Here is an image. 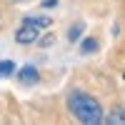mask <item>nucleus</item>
Instances as JSON below:
<instances>
[{"label":"nucleus","mask_w":125,"mask_h":125,"mask_svg":"<svg viewBox=\"0 0 125 125\" xmlns=\"http://www.w3.org/2000/svg\"><path fill=\"white\" fill-rule=\"evenodd\" d=\"M35 38H38V25L33 23H23V28H18V33H15V40L20 45H28V43H35Z\"/></svg>","instance_id":"nucleus-2"},{"label":"nucleus","mask_w":125,"mask_h":125,"mask_svg":"<svg viewBox=\"0 0 125 125\" xmlns=\"http://www.w3.org/2000/svg\"><path fill=\"white\" fill-rule=\"evenodd\" d=\"M58 0H43V8H55Z\"/></svg>","instance_id":"nucleus-9"},{"label":"nucleus","mask_w":125,"mask_h":125,"mask_svg":"<svg viewBox=\"0 0 125 125\" xmlns=\"http://www.w3.org/2000/svg\"><path fill=\"white\" fill-rule=\"evenodd\" d=\"M15 73V62L13 60H0V78H10Z\"/></svg>","instance_id":"nucleus-4"},{"label":"nucleus","mask_w":125,"mask_h":125,"mask_svg":"<svg viewBox=\"0 0 125 125\" xmlns=\"http://www.w3.org/2000/svg\"><path fill=\"white\" fill-rule=\"evenodd\" d=\"M68 108H70L73 115H75L80 123H85V125H98L103 120L100 103L93 98V95H88V93H70Z\"/></svg>","instance_id":"nucleus-1"},{"label":"nucleus","mask_w":125,"mask_h":125,"mask_svg":"<svg viewBox=\"0 0 125 125\" xmlns=\"http://www.w3.org/2000/svg\"><path fill=\"white\" fill-rule=\"evenodd\" d=\"M98 50V40L95 38H85L83 40V53H95Z\"/></svg>","instance_id":"nucleus-5"},{"label":"nucleus","mask_w":125,"mask_h":125,"mask_svg":"<svg viewBox=\"0 0 125 125\" xmlns=\"http://www.w3.org/2000/svg\"><path fill=\"white\" fill-rule=\"evenodd\" d=\"M28 23H33V25H38V28H45L48 20H45V18H28Z\"/></svg>","instance_id":"nucleus-8"},{"label":"nucleus","mask_w":125,"mask_h":125,"mask_svg":"<svg viewBox=\"0 0 125 125\" xmlns=\"http://www.w3.org/2000/svg\"><path fill=\"white\" fill-rule=\"evenodd\" d=\"M80 33H83V23H75V25L68 30V40H78V38H80Z\"/></svg>","instance_id":"nucleus-6"},{"label":"nucleus","mask_w":125,"mask_h":125,"mask_svg":"<svg viewBox=\"0 0 125 125\" xmlns=\"http://www.w3.org/2000/svg\"><path fill=\"white\" fill-rule=\"evenodd\" d=\"M108 123H125V110H113L108 115Z\"/></svg>","instance_id":"nucleus-7"},{"label":"nucleus","mask_w":125,"mask_h":125,"mask_svg":"<svg viewBox=\"0 0 125 125\" xmlns=\"http://www.w3.org/2000/svg\"><path fill=\"white\" fill-rule=\"evenodd\" d=\"M18 78H20L23 85H35V83L40 80V73H38V68H33V65H25L23 70L18 73Z\"/></svg>","instance_id":"nucleus-3"}]
</instances>
